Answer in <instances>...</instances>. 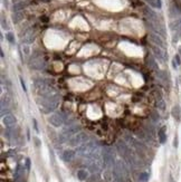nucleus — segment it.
Segmentation results:
<instances>
[{"instance_id": "f257e3e1", "label": "nucleus", "mask_w": 181, "mask_h": 182, "mask_svg": "<svg viewBox=\"0 0 181 182\" xmlns=\"http://www.w3.org/2000/svg\"><path fill=\"white\" fill-rule=\"evenodd\" d=\"M58 104V97L56 95H49V96H46L44 97V101H43V111L45 113H49L53 112Z\"/></svg>"}, {"instance_id": "1a4fd4ad", "label": "nucleus", "mask_w": 181, "mask_h": 182, "mask_svg": "<svg viewBox=\"0 0 181 182\" xmlns=\"http://www.w3.org/2000/svg\"><path fill=\"white\" fill-rule=\"evenodd\" d=\"M172 115L173 117L177 120V121H180V107L179 106H174L173 108H172Z\"/></svg>"}, {"instance_id": "39448f33", "label": "nucleus", "mask_w": 181, "mask_h": 182, "mask_svg": "<svg viewBox=\"0 0 181 182\" xmlns=\"http://www.w3.org/2000/svg\"><path fill=\"white\" fill-rule=\"evenodd\" d=\"M65 122H66V118H65L63 113H56V114H53L52 116L49 117V123L55 128L62 126Z\"/></svg>"}, {"instance_id": "7ed1b4c3", "label": "nucleus", "mask_w": 181, "mask_h": 182, "mask_svg": "<svg viewBox=\"0 0 181 182\" xmlns=\"http://www.w3.org/2000/svg\"><path fill=\"white\" fill-rule=\"evenodd\" d=\"M102 155H103L104 164L107 168H111L113 165V163H114V153H113L112 149L111 147H104Z\"/></svg>"}, {"instance_id": "dca6fc26", "label": "nucleus", "mask_w": 181, "mask_h": 182, "mask_svg": "<svg viewBox=\"0 0 181 182\" xmlns=\"http://www.w3.org/2000/svg\"><path fill=\"white\" fill-rule=\"evenodd\" d=\"M174 60H177V65H180L181 62H180V57L177 55V56H174Z\"/></svg>"}, {"instance_id": "20e7f679", "label": "nucleus", "mask_w": 181, "mask_h": 182, "mask_svg": "<svg viewBox=\"0 0 181 182\" xmlns=\"http://www.w3.org/2000/svg\"><path fill=\"white\" fill-rule=\"evenodd\" d=\"M86 140H87L86 134L83 133V132H78L77 134L73 135V136L68 140V144H69L71 146H78V145L84 143Z\"/></svg>"}, {"instance_id": "ddd939ff", "label": "nucleus", "mask_w": 181, "mask_h": 182, "mask_svg": "<svg viewBox=\"0 0 181 182\" xmlns=\"http://www.w3.org/2000/svg\"><path fill=\"white\" fill-rule=\"evenodd\" d=\"M20 84H21V88L24 90V92H27V87H26V84H25V82H24V79L20 77Z\"/></svg>"}, {"instance_id": "423d86ee", "label": "nucleus", "mask_w": 181, "mask_h": 182, "mask_svg": "<svg viewBox=\"0 0 181 182\" xmlns=\"http://www.w3.org/2000/svg\"><path fill=\"white\" fill-rule=\"evenodd\" d=\"M2 122L7 128H13L16 124V117L13 114H6L5 116H2Z\"/></svg>"}, {"instance_id": "2eb2a0df", "label": "nucleus", "mask_w": 181, "mask_h": 182, "mask_svg": "<svg viewBox=\"0 0 181 182\" xmlns=\"http://www.w3.org/2000/svg\"><path fill=\"white\" fill-rule=\"evenodd\" d=\"M26 169L30 170V160H29V159H27L26 160Z\"/></svg>"}, {"instance_id": "0eeeda50", "label": "nucleus", "mask_w": 181, "mask_h": 182, "mask_svg": "<svg viewBox=\"0 0 181 182\" xmlns=\"http://www.w3.org/2000/svg\"><path fill=\"white\" fill-rule=\"evenodd\" d=\"M62 157H63V160L65 162H71L75 157V152L73 150H66V151H64Z\"/></svg>"}, {"instance_id": "6e6552de", "label": "nucleus", "mask_w": 181, "mask_h": 182, "mask_svg": "<svg viewBox=\"0 0 181 182\" xmlns=\"http://www.w3.org/2000/svg\"><path fill=\"white\" fill-rule=\"evenodd\" d=\"M158 136H159V141L161 144H164L167 141V134H166V128H161L160 131L158 132Z\"/></svg>"}, {"instance_id": "f8f14e48", "label": "nucleus", "mask_w": 181, "mask_h": 182, "mask_svg": "<svg viewBox=\"0 0 181 182\" xmlns=\"http://www.w3.org/2000/svg\"><path fill=\"white\" fill-rule=\"evenodd\" d=\"M158 107H159L160 110H162V111L164 110V102H163V101H162L161 98H160V100L158 101Z\"/></svg>"}, {"instance_id": "4468645a", "label": "nucleus", "mask_w": 181, "mask_h": 182, "mask_svg": "<svg viewBox=\"0 0 181 182\" xmlns=\"http://www.w3.org/2000/svg\"><path fill=\"white\" fill-rule=\"evenodd\" d=\"M7 38H8V40L11 43V44H13L15 43V39H13V35L9 33V34H7Z\"/></svg>"}, {"instance_id": "9d476101", "label": "nucleus", "mask_w": 181, "mask_h": 182, "mask_svg": "<svg viewBox=\"0 0 181 182\" xmlns=\"http://www.w3.org/2000/svg\"><path fill=\"white\" fill-rule=\"evenodd\" d=\"M77 178L79 180H86L87 179V172L85 170H79L77 172Z\"/></svg>"}, {"instance_id": "f3484780", "label": "nucleus", "mask_w": 181, "mask_h": 182, "mask_svg": "<svg viewBox=\"0 0 181 182\" xmlns=\"http://www.w3.org/2000/svg\"><path fill=\"white\" fill-rule=\"evenodd\" d=\"M33 122H34V126H35V130L37 131V132H39V131H38V128H37V122H36V120L34 118V120H33Z\"/></svg>"}, {"instance_id": "9b49d317", "label": "nucleus", "mask_w": 181, "mask_h": 182, "mask_svg": "<svg viewBox=\"0 0 181 182\" xmlns=\"http://www.w3.org/2000/svg\"><path fill=\"white\" fill-rule=\"evenodd\" d=\"M139 180H140V182H148V180H149V174H148L146 172H142V173L140 174Z\"/></svg>"}, {"instance_id": "a211bd4d", "label": "nucleus", "mask_w": 181, "mask_h": 182, "mask_svg": "<svg viewBox=\"0 0 181 182\" xmlns=\"http://www.w3.org/2000/svg\"><path fill=\"white\" fill-rule=\"evenodd\" d=\"M15 182H24V177H20L18 179H15Z\"/></svg>"}, {"instance_id": "6ab92c4d", "label": "nucleus", "mask_w": 181, "mask_h": 182, "mask_svg": "<svg viewBox=\"0 0 181 182\" xmlns=\"http://www.w3.org/2000/svg\"><path fill=\"white\" fill-rule=\"evenodd\" d=\"M173 145H174V147L178 146V137H177V136L174 137V143H173Z\"/></svg>"}, {"instance_id": "f03ea898", "label": "nucleus", "mask_w": 181, "mask_h": 182, "mask_svg": "<svg viewBox=\"0 0 181 182\" xmlns=\"http://www.w3.org/2000/svg\"><path fill=\"white\" fill-rule=\"evenodd\" d=\"M81 130V128L76 125V124H73V125H69L67 129H65L63 131V133L59 135V141L61 142H67L73 135H75V134H77L78 132Z\"/></svg>"}, {"instance_id": "aec40b11", "label": "nucleus", "mask_w": 181, "mask_h": 182, "mask_svg": "<svg viewBox=\"0 0 181 182\" xmlns=\"http://www.w3.org/2000/svg\"><path fill=\"white\" fill-rule=\"evenodd\" d=\"M25 52H26V54H29V49H28V47H25Z\"/></svg>"}]
</instances>
